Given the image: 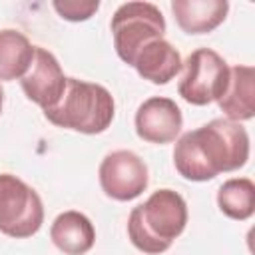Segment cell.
<instances>
[{
	"instance_id": "obj_1",
	"label": "cell",
	"mask_w": 255,
	"mask_h": 255,
	"mask_svg": "<svg viewBox=\"0 0 255 255\" xmlns=\"http://www.w3.org/2000/svg\"><path fill=\"white\" fill-rule=\"evenodd\" d=\"M249 159L247 129L231 120L215 118L183 133L173 149V165L189 181H209L221 171H235Z\"/></svg>"
},
{
	"instance_id": "obj_2",
	"label": "cell",
	"mask_w": 255,
	"mask_h": 255,
	"mask_svg": "<svg viewBox=\"0 0 255 255\" xmlns=\"http://www.w3.org/2000/svg\"><path fill=\"white\" fill-rule=\"evenodd\" d=\"M187 225V203L173 189L153 191L128 219V235L135 249L159 255L183 233Z\"/></svg>"
},
{
	"instance_id": "obj_3",
	"label": "cell",
	"mask_w": 255,
	"mask_h": 255,
	"mask_svg": "<svg viewBox=\"0 0 255 255\" xmlns=\"http://www.w3.org/2000/svg\"><path fill=\"white\" fill-rule=\"evenodd\" d=\"M114 98L104 86L76 78H66V88L60 102L44 112L50 124L90 135L106 131L114 120Z\"/></svg>"
},
{
	"instance_id": "obj_4",
	"label": "cell",
	"mask_w": 255,
	"mask_h": 255,
	"mask_svg": "<svg viewBox=\"0 0 255 255\" xmlns=\"http://www.w3.org/2000/svg\"><path fill=\"white\" fill-rule=\"evenodd\" d=\"M112 34L120 60L131 66L145 44L163 38L165 20L151 2H126L112 16Z\"/></svg>"
},
{
	"instance_id": "obj_5",
	"label": "cell",
	"mask_w": 255,
	"mask_h": 255,
	"mask_svg": "<svg viewBox=\"0 0 255 255\" xmlns=\"http://www.w3.org/2000/svg\"><path fill=\"white\" fill-rule=\"evenodd\" d=\"M44 205L34 187L12 173H0V233L26 239L40 231Z\"/></svg>"
},
{
	"instance_id": "obj_6",
	"label": "cell",
	"mask_w": 255,
	"mask_h": 255,
	"mask_svg": "<svg viewBox=\"0 0 255 255\" xmlns=\"http://www.w3.org/2000/svg\"><path fill=\"white\" fill-rule=\"evenodd\" d=\"M183 76L177 92L191 106H207L217 102L229 82L227 62L211 48H199L191 52L181 66Z\"/></svg>"
},
{
	"instance_id": "obj_7",
	"label": "cell",
	"mask_w": 255,
	"mask_h": 255,
	"mask_svg": "<svg viewBox=\"0 0 255 255\" xmlns=\"http://www.w3.org/2000/svg\"><path fill=\"white\" fill-rule=\"evenodd\" d=\"M147 183L149 175L145 161L129 149H116L100 163L102 191L116 201H131L139 197Z\"/></svg>"
},
{
	"instance_id": "obj_8",
	"label": "cell",
	"mask_w": 255,
	"mask_h": 255,
	"mask_svg": "<svg viewBox=\"0 0 255 255\" xmlns=\"http://www.w3.org/2000/svg\"><path fill=\"white\" fill-rule=\"evenodd\" d=\"M20 84L26 98L46 112L60 102L66 88V76L56 56L50 50L36 46L34 60L24 78L20 80Z\"/></svg>"
},
{
	"instance_id": "obj_9",
	"label": "cell",
	"mask_w": 255,
	"mask_h": 255,
	"mask_svg": "<svg viewBox=\"0 0 255 255\" xmlns=\"http://www.w3.org/2000/svg\"><path fill=\"white\" fill-rule=\"evenodd\" d=\"M135 133L149 143H169L173 141L183 126V116L179 106L163 96L147 98L135 112Z\"/></svg>"
},
{
	"instance_id": "obj_10",
	"label": "cell",
	"mask_w": 255,
	"mask_h": 255,
	"mask_svg": "<svg viewBox=\"0 0 255 255\" xmlns=\"http://www.w3.org/2000/svg\"><path fill=\"white\" fill-rule=\"evenodd\" d=\"M225 120L247 122L255 114V68L233 66L229 68V82L223 96L217 100Z\"/></svg>"
},
{
	"instance_id": "obj_11",
	"label": "cell",
	"mask_w": 255,
	"mask_h": 255,
	"mask_svg": "<svg viewBox=\"0 0 255 255\" xmlns=\"http://www.w3.org/2000/svg\"><path fill=\"white\" fill-rule=\"evenodd\" d=\"M131 66L143 80L159 86V84L171 82L181 72L183 62H181L179 52L167 40L159 38V40L145 44L133 58Z\"/></svg>"
},
{
	"instance_id": "obj_12",
	"label": "cell",
	"mask_w": 255,
	"mask_h": 255,
	"mask_svg": "<svg viewBox=\"0 0 255 255\" xmlns=\"http://www.w3.org/2000/svg\"><path fill=\"white\" fill-rule=\"evenodd\" d=\"M171 12L185 34L213 32L229 12L227 0H173Z\"/></svg>"
},
{
	"instance_id": "obj_13",
	"label": "cell",
	"mask_w": 255,
	"mask_h": 255,
	"mask_svg": "<svg viewBox=\"0 0 255 255\" xmlns=\"http://www.w3.org/2000/svg\"><path fill=\"white\" fill-rule=\"evenodd\" d=\"M50 239L66 255H86L96 243V229L84 213L70 209L54 219Z\"/></svg>"
},
{
	"instance_id": "obj_14",
	"label": "cell",
	"mask_w": 255,
	"mask_h": 255,
	"mask_svg": "<svg viewBox=\"0 0 255 255\" xmlns=\"http://www.w3.org/2000/svg\"><path fill=\"white\" fill-rule=\"evenodd\" d=\"M34 50L36 46L22 32L12 28L0 30V80H22L34 60Z\"/></svg>"
},
{
	"instance_id": "obj_15",
	"label": "cell",
	"mask_w": 255,
	"mask_h": 255,
	"mask_svg": "<svg viewBox=\"0 0 255 255\" xmlns=\"http://www.w3.org/2000/svg\"><path fill=\"white\" fill-rule=\"evenodd\" d=\"M217 205L229 219H249L255 211V183L249 177L227 179L217 191Z\"/></svg>"
},
{
	"instance_id": "obj_16",
	"label": "cell",
	"mask_w": 255,
	"mask_h": 255,
	"mask_svg": "<svg viewBox=\"0 0 255 255\" xmlns=\"http://www.w3.org/2000/svg\"><path fill=\"white\" fill-rule=\"evenodd\" d=\"M54 10L64 18V20H70V22H84L88 18H92L98 8H100V2L92 0V2H80V0H64V2H54L52 4Z\"/></svg>"
},
{
	"instance_id": "obj_17",
	"label": "cell",
	"mask_w": 255,
	"mask_h": 255,
	"mask_svg": "<svg viewBox=\"0 0 255 255\" xmlns=\"http://www.w3.org/2000/svg\"><path fill=\"white\" fill-rule=\"evenodd\" d=\"M2 104H4V90L0 86V114H2Z\"/></svg>"
}]
</instances>
